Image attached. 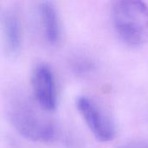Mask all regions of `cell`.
Segmentation results:
<instances>
[{
	"label": "cell",
	"instance_id": "cell-7",
	"mask_svg": "<svg viewBox=\"0 0 148 148\" xmlns=\"http://www.w3.org/2000/svg\"><path fill=\"white\" fill-rule=\"evenodd\" d=\"M94 64L87 58H78L73 62V69L78 74H86L91 71Z\"/></svg>",
	"mask_w": 148,
	"mask_h": 148
},
{
	"label": "cell",
	"instance_id": "cell-3",
	"mask_svg": "<svg viewBox=\"0 0 148 148\" xmlns=\"http://www.w3.org/2000/svg\"><path fill=\"white\" fill-rule=\"evenodd\" d=\"M76 108L97 140L103 142L113 140L115 134L114 124L95 101L87 96H79Z\"/></svg>",
	"mask_w": 148,
	"mask_h": 148
},
{
	"label": "cell",
	"instance_id": "cell-6",
	"mask_svg": "<svg viewBox=\"0 0 148 148\" xmlns=\"http://www.w3.org/2000/svg\"><path fill=\"white\" fill-rule=\"evenodd\" d=\"M38 12L44 37L48 42L54 44L60 38V22L57 10L52 2L43 1L39 3Z\"/></svg>",
	"mask_w": 148,
	"mask_h": 148
},
{
	"label": "cell",
	"instance_id": "cell-5",
	"mask_svg": "<svg viewBox=\"0 0 148 148\" xmlns=\"http://www.w3.org/2000/svg\"><path fill=\"white\" fill-rule=\"evenodd\" d=\"M3 47L8 55H15L21 43V24L17 13L12 9L5 10L1 16Z\"/></svg>",
	"mask_w": 148,
	"mask_h": 148
},
{
	"label": "cell",
	"instance_id": "cell-4",
	"mask_svg": "<svg viewBox=\"0 0 148 148\" xmlns=\"http://www.w3.org/2000/svg\"><path fill=\"white\" fill-rule=\"evenodd\" d=\"M33 96L37 104L46 112L55 110L57 95L55 77L50 67L43 62L36 64L30 77Z\"/></svg>",
	"mask_w": 148,
	"mask_h": 148
},
{
	"label": "cell",
	"instance_id": "cell-8",
	"mask_svg": "<svg viewBox=\"0 0 148 148\" xmlns=\"http://www.w3.org/2000/svg\"><path fill=\"white\" fill-rule=\"evenodd\" d=\"M118 148H148V143L144 142H130L120 146Z\"/></svg>",
	"mask_w": 148,
	"mask_h": 148
},
{
	"label": "cell",
	"instance_id": "cell-1",
	"mask_svg": "<svg viewBox=\"0 0 148 148\" xmlns=\"http://www.w3.org/2000/svg\"><path fill=\"white\" fill-rule=\"evenodd\" d=\"M8 116L14 128L24 138L33 141H49L53 139L55 128L36 101L18 94L10 101Z\"/></svg>",
	"mask_w": 148,
	"mask_h": 148
},
{
	"label": "cell",
	"instance_id": "cell-2",
	"mask_svg": "<svg viewBox=\"0 0 148 148\" xmlns=\"http://www.w3.org/2000/svg\"><path fill=\"white\" fill-rule=\"evenodd\" d=\"M112 20L116 33L127 44L140 46L148 41V7L144 2H114Z\"/></svg>",
	"mask_w": 148,
	"mask_h": 148
}]
</instances>
